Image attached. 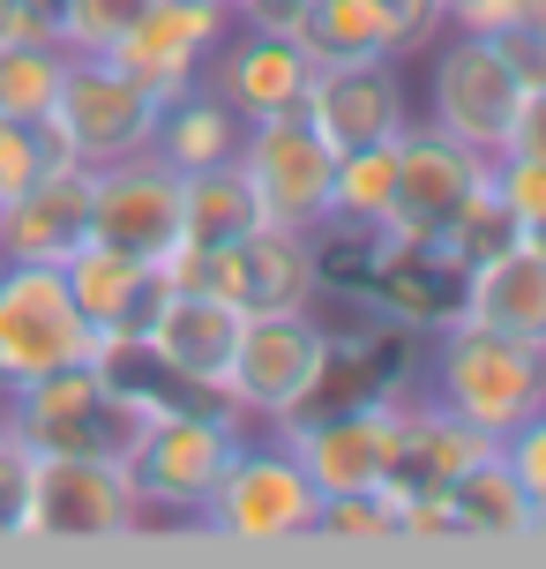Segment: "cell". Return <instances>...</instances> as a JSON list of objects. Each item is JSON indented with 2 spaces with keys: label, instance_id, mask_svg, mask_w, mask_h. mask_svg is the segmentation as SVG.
Wrapping results in <instances>:
<instances>
[{
  "label": "cell",
  "instance_id": "1",
  "mask_svg": "<svg viewBox=\"0 0 546 569\" xmlns=\"http://www.w3.org/2000/svg\"><path fill=\"white\" fill-rule=\"evenodd\" d=\"M434 405H449L457 420H472L479 435H509L532 412H546V345L502 338L487 322H449L434 330V352L419 368Z\"/></svg>",
  "mask_w": 546,
  "mask_h": 569
},
{
  "label": "cell",
  "instance_id": "2",
  "mask_svg": "<svg viewBox=\"0 0 546 569\" xmlns=\"http://www.w3.org/2000/svg\"><path fill=\"white\" fill-rule=\"evenodd\" d=\"M532 90V38H494V30H449L434 46V83H427V128L457 136L464 150H502Z\"/></svg>",
  "mask_w": 546,
  "mask_h": 569
},
{
  "label": "cell",
  "instance_id": "3",
  "mask_svg": "<svg viewBox=\"0 0 546 569\" xmlns=\"http://www.w3.org/2000/svg\"><path fill=\"white\" fill-rule=\"evenodd\" d=\"M8 427L38 457H105V465H128L150 420L128 398H113L90 360H75V368H53L38 382H23L8 398Z\"/></svg>",
  "mask_w": 546,
  "mask_h": 569
},
{
  "label": "cell",
  "instance_id": "4",
  "mask_svg": "<svg viewBox=\"0 0 546 569\" xmlns=\"http://www.w3.org/2000/svg\"><path fill=\"white\" fill-rule=\"evenodd\" d=\"M322 368H330V322L315 308L300 315H247L240 330V352H232V375H225V405L240 412L247 427H277L300 420L322 390Z\"/></svg>",
  "mask_w": 546,
  "mask_h": 569
},
{
  "label": "cell",
  "instance_id": "5",
  "mask_svg": "<svg viewBox=\"0 0 546 569\" xmlns=\"http://www.w3.org/2000/svg\"><path fill=\"white\" fill-rule=\"evenodd\" d=\"M158 90H143L128 68H113L105 53H68V76H60V98L46 113V136L68 166H113V158H135L158 136Z\"/></svg>",
  "mask_w": 546,
  "mask_h": 569
},
{
  "label": "cell",
  "instance_id": "6",
  "mask_svg": "<svg viewBox=\"0 0 546 569\" xmlns=\"http://www.w3.org/2000/svg\"><path fill=\"white\" fill-rule=\"evenodd\" d=\"M247 420L232 405H188L143 427V442L128 457V480L143 495V517H202L210 487L225 480L232 450H240Z\"/></svg>",
  "mask_w": 546,
  "mask_h": 569
},
{
  "label": "cell",
  "instance_id": "7",
  "mask_svg": "<svg viewBox=\"0 0 546 569\" xmlns=\"http://www.w3.org/2000/svg\"><path fill=\"white\" fill-rule=\"evenodd\" d=\"M315 502H322L315 480L300 472V457L285 442L240 435L225 480L210 487V502H202V525L218 540H240V547H285V540L315 532Z\"/></svg>",
  "mask_w": 546,
  "mask_h": 569
},
{
  "label": "cell",
  "instance_id": "8",
  "mask_svg": "<svg viewBox=\"0 0 546 569\" xmlns=\"http://www.w3.org/2000/svg\"><path fill=\"white\" fill-rule=\"evenodd\" d=\"M90 345H98V330L75 315L60 262L0 256V398H16L23 382H38L53 368L90 360Z\"/></svg>",
  "mask_w": 546,
  "mask_h": 569
},
{
  "label": "cell",
  "instance_id": "9",
  "mask_svg": "<svg viewBox=\"0 0 546 569\" xmlns=\"http://www.w3.org/2000/svg\"><path fill=\"white\" fill-rule=\"evenodd\" d=\"M135 525H143V495L128 480V465H105V457H38L30 540L98 547V540H128Z\"/></svg>",
  "mask_w": 546,
  "mask_h": 569
},
{
  "label": "cell",
  "instance_id": "10",
  "mask_svg": "<svg viewBox=\"0 0 546 569\" xmlns=\"http://www.w3.org/2000/svg\"><path fill=\"white\" fill-rule=\"evenodd\" d=\"M397 398H352V405H315L300 420L277 427V442L300 457V472L315 495H352V487H382L390 472V442H397Z\"/></svg>",
  "mask_w": 546,
  "mask_h": 569
},
{
  "label": "cell",
  "instance_id": "11",
  "mask_svg": "<svg viewBox=\"0 0 546 569\" xmlns=\"http://www.w3.org/2000/svg\"><path fill=\"white\" fill-rule=\"evenodd\" d=\"M232 166L247 172L262 218L270 226H292V232H315L330 218V166L337 150L307 128L300 113H277V120H247V136L232 150Z\"/></svg>",
  "mask_w": 546,
  "mask_h": 569
},
{
  "label": "cell",
  "instance_id": "12",
  "mask_svg": "<svg viewBox=\"0 0 546 569\" xmlns=\"http://www.w3.org/2000/svg\"><path fill=\"white\" fill-rule=\"evenodd\" d=\"M479 188H487V150H464L457 136L412 120L397 136V196H390L382 240H442Z\"/></svg>",
  "mask_w": 546,
  "mask_h": 569
},
{
  "label": "cell",
  "instance_id": "13",
  "mask_svg": "<svg viewBox=\"0 0 546 569\" xmlns=\"http://www.w3.org/2000/svg\"><path fill=\"white\" fill-rule=\"evenodd\" d=\"M90 240L158 270L180 248V172L158 150L90 166Z\"/></svg>",
  "mask_w": 546,
  "mask_h": 569
},
{
  "label": "cell",
  "instance_id": "14",
  "mask_svg": "<svg viewBox=\"0 0 546 569\" xmlns=\"http://www.w3.org/2000/svg\"><path fill=\"white\" fill-rule=\"evenodd\" d=\"M210 292L232 300L240 315H300L322 300V270H315V232L292 226H255L210 248Z\"/></svg>",
  "mask_w": 546,
  "mask_h": 569
},
{
  "label": "cell",
  "instance_id": "15",
  "mask_svg": "<svg viewBox=\"0 0 546 569\" xmlns=\"http://www.w3.org/2000/svg\"><path fill=\"white\" fill-rule=\"evenodd\" d=\"M225 30H232L225 0H150L143 16L105 46V60L128 68L143 90L173 98V90L202 83V60L218 53V38H225Z\"/></svg>",
  "mask_w": 546,
  "mask_h": 569
},
{
  "label": "cell",
  "instance_id": "16",
  "mask_svg": "<svg viewBox=\"0 0 546 569\" xmlns=\"http://www.w3.org/2000/svg\"><path fill=\"white\" fill-rule=\"evenodd\" d=\"M352 300H367V315L397 322L404 338H434L464 308V262L442 240H374V262Z\"/></svg>",
  "mask_w": 546,
  "mask_h": 569
},
{
  "label": "cell",
  "instance_id": "17",
  "mask_svg": "<svg viewBox=\"0 0 546 569\" xmlns=\"http://www.w3.org/2000/svg\"><path fill=\"white\" fill-rule=\"evenodd\" d=\"M300 120L315 128L330 150H360V142H397L412 128V98L397 83V60H315Z\"/></svg>",
  "mask_w": 546,
  "mask_h": 569
},
{
  "label": "cell",
  "instance_id": "18",
  "mask_svg": "<svg viewBox=\"0 0 546 569\" xmlns=\"http://www.w3.org/2000/svg\"><path fill=\"white\" fill-rule=\"evenodd\" d=\"M307 76H315V60L300 38H277V30H247L232 23L218 38V53L202 60V83L225 98L240 120H277V113H300V98H307Z\"/></svg>",
  "mask_w": 546,
  "mask_h": 569
},
{
  "label": "cell",
  "instance_id": "19",
  "mask_svg": "<svg viewBox=\"0 0 546 569\" xmlns=\"http://www.w3.org/2000/svg\"><path fill=\"white\" fill-rule=\"evenodd\" d=\"M240 330H247V315L232 308V300H218V292H165L143 338L158 345V360L195 398L225 405V375H232V352H240Z\"/></svg>",
  "mask_w": 546,
  "mask_h": 569
},
{
  "label": "cell",
  "instance_id": "20",
  "mask_svg": "<svg viewBox=\"0 0 546 569\" xmlns=\"http://www.w3.org/2000/svg\"><path fill=\"white\" fill-rule=\"evenodd\" d=\"M83 240H90V166H53L23 196L0 202V256L8 262H68Z\"/></svg>",
  "mask_w": 546,
  "mask_h": 569
},
{
  "label": "cell",
  "instance_id": "21",
  "mask_svg": "<svg viewBox=\"0 0 546 569\" xmlns=\"http://www.w3.org/2000/svg\"><path fill=\"white\" fill-rule=\"evenodd\" d=\"M60 278H68V300H75V315H83L98 338L105 330H150V315L165 300V278L150 262L105 248V240H83L75 256L60 262Z\"/></svg>",
  "mask_w": 546,
  "mask_h": 569
},
{
  "label": "cell",
  "instance_id": "22",
  "mask_svg": "<svg viewBox=\"0 0 546 569\" xmlns=\"http://www.w3.org/2000/svg\"><path fill=\"white\" fill-rule=\"evenodd\" d=\"M457 322H487L502 338L546 345V256L532 240H509L502 256L464 270V308Z\"/></svg>",
  "mask_w": 546,
  "mask_h": 569
},
{
  "label": "cell",
  "instance_id": "23",
  "mask_svg": "<svg viewBox=\"0 0 546 569\" xmlns=\"http://www.w3.org/2000/svg\"><path fill=\"white\" fill-rule=\"evenodd\" d=\"M240 136H247V120L232 113L210 83H188V90H173V98L158 106V136H150V150H158L173 172H202V166H232Z\"/></svg>",
  "mask_w": 546,
  "mask_h": 569
},
{
  "label": "cell",
  "instance_id": "24",
  "mask_svg": "<svg viewBox=\"0 0 546 569\" xmlns=\"http://www.w3.org/2000/svg\"><path fill=\"white\" fill-rule=\"evenodd\" d=\"M442 502L457 517V540H532L539 532V510L517 487V472L502 465V442H494L479 465H464L457 480L442 487Z\"/></svg>",
  "mask_w": 546,
  "mask_h": 569
},
{
  "label": "cell",
  "instance_id": "25",
  "mask_svg": "<svg viewBox=\"0 0 546 569\" xmlns=\"http://www.w3.org/2000/svg\"><path fill=\"white\" fill-rule=\"evenodd\" d=\"M90 368H98V382L113 390V398H128L143 420H165V412H188V405H210L195 398L188 382H180L165 360H158V345L143 338V330H105V338L90 345Z\"/></svg>",
  "mask_w": 546,
  "mask_h": 569
},
{
  "label": "cell",
  "instance_id": "26",
  "mask_svg": "<svg viewBox=\"0 0 546 569\" xmlns=\"http://www.w3.org/2000/svg\"><path fill=\"white\" fill-rule=\"evenodd\" d=\"M270 226L262 218L255 188H247V172L240 166H202V172H180V240H195V248H225L240 232Z\"/></svg>",
  "mask_w": 546,
  "mask_h": 569
},
{
  "label": "cell",
  "instance_id": "27",
  "mask_svg": "<svg viewBox=\"0 0 546 569\" xmlns=\"http://www.w3.org/2000/svg\"><path fill=\"white\" fill-rule=\"evenodd\" d=\"M390 196H397V142H360V150H337V166H330V218H322V226L382 232Z\"/></svg>",
  "mask_w": 546,
  "mask_h": 569
},
{
  "label": "cell",
  "instance_id": "28",
  "mask_svg": "<svg viewBox=\"0 0 546 569\" xmlns=\"http://www.w3.org/2000/svg\"><path fill=\"white\" fill-rule=\"evenodd\" d=\"M300 46H307V60H397L390 23H382L374 0H315Z\"/></svg>",
  "mask_w": 546,
  "mask_h": 569
},
{
  "label": "cell",
  "instance_id": "29",
  "mask_svg": "<svg viewBox=\"0 0 546 569\" xmlns=\"http://www.w3.org/2000/svg\"><path fill=\"white\" fill-rule=\"evenodd\" d=\"M68 76V46L60 38H16L0 46V113L8 120H46Z\"/></svg>",
  "mask_w": 546,
  "mask_h": 569
},
{
  "label": "cell",
  "instance_id": "30",
  "mask_svg": "<svg viewBox=\"0 0 546 569\" xmlns=\"http://www.w3.org/2000/svg\"><path fill=\"white\" fill-rule=\"evenodd\" d=\"M307 540H330V547H382V540H397V502H390V487L322 495V502H315V532H307Z\"/></svg>",
  "mask_w": 546,
  "mask_h": 569
},
{
  "label": "cell",
  "instance_id": "31",
  "mask_svg": "<svg viewBox=\"0 0 546 569\" xmlns=\"http://www.w3.org/2000/svg\"><path fill=\"white\" fill-rule=\"evenodd\" d=\"M509 240H524V232H517V218L502 210L494 180H487V188H479V196H472V202L457 210V226L442 232V248H449V256H457L464 270H472V262H487V256H502Z\"/></svg>",
  "mask_w": 546,
  "mask_h": 569
},
{
  "label": "cell",
  "instance_id": "32",
  "mask_svg": "<svg viewBox=\"0 0 546 569\" xmlns=\"http://www.w3.org/2000/svg\"><path fill=\"white\" fill-rule=\"evenodd\" d=\"M143 8L150 0H60L53 8V38L68 46V53H105Z\"/></svg>",
  "mask_w": 546,
  "mask_h": 569
},
{
  "label": "cell",
  "instance_id": "33",
  "mask_svg": "<svg viewBox=\"0 0 546 569\" xmlns=\"http://www.w3.org/2000/svg\"><path fill=\"white\" fill-rule=\"evenodd\" d=\"M53 166H68L53 150V136H46V120H8L0 113V202L8 196H23L38 172H53Z\"/></svg>",
  "mask_w": 546,
  "mask_h": 569
},
{
  "label": "cell",
  "instance_id": "34",
  "mask_svg": "<svg viewBox=\"0 0 546 569\" xmlns=\"http://www.w3.org/2000/svg\"><path fill=\"white\" fill-rule=\"evenodd\" d=\"M30 480H38V450L8 427L0 435V540H30Z\"/></svg>",
  "mask_w": 546,
  "mask_h": 569
},
{
  "label": "cell",
  "instance_id": "35",
  "mask_svg": "<svg viewBox=\"0 0 546 569\" xmlns=\"http://www.w3.org/2000/svg\"><path fill=\"white\" fill-rule=\"evenodd\" d=\"M502 465L517 472V487L532 495V510H539V525H546V412H532L524 427L502 435Z\"/></svg>",
  "mask_w": 546,
  "mask_h": 569
},
{
  "label": "cell",
  "instance_id": "36",
  "mask_svg": "<svg viewBox=\"0 0 546 569\" xmlns=\"http://www.w3.org/2000/svg\"><path fill=\"white\" fill-rule=\"evenodd\" d=\"M382 8V23H390V46L404 53H427L434 30H449V16H442V0H374Z\"/></svg>",
  "mask_w": 546,
  "mask_h": 569
},
{
  "label": "cell",
  "instance_id": "37",
  "mask_svg": "<svg viewBox=\"0 0 546 569\" xmlns=\"http://www.w3.org/2000/svg\"><path fill=\"white\" fill-rule=\"evenodd\" d=\"M315 16V0H232V23L247 30H277V38H300Z\"/></svg>",
  "mask_w": 546,
  "mask_h": 569
},
{
  "label": "cell",
  "instance_id": "38",
  "mask_svg": "<svg viewBox=\"0 0 546 569\" xmlns=\"http://www.w3.org/2000/svg\"><path fill=\"white\" fill-rule=\"evenodd\" d=\"M524 16H532V0H464L449 30H494V38H517Z\"/></svg>",
  "mask_w": 546,
  "mask_h": 569
},
{
  "label": "cell",
  "instance_id": "39",
  "mask_svg": "<svg viewBox=\"0 0 546 569\" xmlns=\"http://www.w3.org/2000/svg\"><path fill=\"white\" fill-rule=\"evenodd\" d=\"M502 150H517V158H539V166H546V83L524 90V106H517V120H509V142H502Z\"/></svg>",
  "mask_w": 546,
  "mask_h": 569
},
{
  "label": "cell",
  "instance_id": "40",
  "mask_svg": "<svg viewBox=\"0 0 546 569\" xmlns=\"http://www.w3.org/2000/svg\"><path fill=\"white\" fill-rule=\"evenodd\" d=\"M16 38H53V23L30 0H0V46H16Z\"/></svg>",
  "mask_w": 546,
  "mask_h": 569
},
{
  "label": "cell",
  "instance_id": "41",
  "mask_svg": "<svg viewBox=\"0 0 546 569\" xmlns=\"http://www.w3.org/2000/svg\"><path fill=\"white\" fill-rule=\"evenodd\" d=\"M532 38V30H524ZM532 83H546V38H532Z\"/></svg>",
  "mask_w": 546,
  "mask_h": 569
},
{
  "label": "cell",
  "instance_id": "42",
  "mask_svg": "<svg viewBox=\"0 0 546 569\" xmlns=\"http://www.w3.org/2000/svg\"><path fill=\"white\" fill-rule=\"evenodd\" d=\"M524 30H532V38H546V0H532V16H524Z\"/></svg>",
  "mask_w": 546,
  "mask_h": 569
},
{
  "label": "cell",
  "instance_id": "43",
  "mask_svg": "<svg viewBox=\"0 0 546 569\" xmlns=\"http://www.w3.org/2000/svg\"><path fill=\"white\" fill-rule=\"evenodd\" d=\"M524 240H532V248H539V256H546V218H539V226H532V232H524Z\"/></svg>",
  "mask_w": 546,
  "mask_h": 569
},
{
  "label": "cell",
  "instance_id": "44",
  "mask_svg": "<svg viewBox=\"0 0 546 569\" xmlns=\"http://www.w3.org/2000/svg\"><path fill=\"white\" fill-rule=\"evenodd\" d=\"M457 8H464V0H442V16H457Z\"/></svg>",
  "mask_w": 546,
  "mask_h": 569
},
{
  "label": "cell",
  "instance_id": "45",
  "mask_svg": "<svg viewBox=\"0 0 546 569\" xmlns=\"http://www.w3.org/2000/svg\"><path fill=\"white\" fill-rule=\"evenodd\" d=\"M0 435H8V398H0Z\"/></svg>",
  "mask_w": 546,
  "mask_h": 569
},
{
  "label": "cell",
  "instance_id": "46",
  "mask_svg": "<svg viewBox=\"0 0 546 569\" xmlns=\"http://www.w3.org/2000/svg\"><path fill=\"white\" fill-rule=\"evenodd\" d=\"M225 8H232V0H225Z\"/></svg>",
  "mask_w": 546,
  "mask_h": 569
},
{
  "label": "cell",
  "instance_id": "47",
  "mask_svg": "<svg viewBox=\"0 0 546 569\" xmlns=\"http://www.w3.org/2000/svg\"><path fill=\"white\" fill-rule=\"evenodd\" d=\"M539 532H546V525H539Z\"/></svg>",
  "mask_w": 546,
  "mask_h": 569
}]
</instances>
